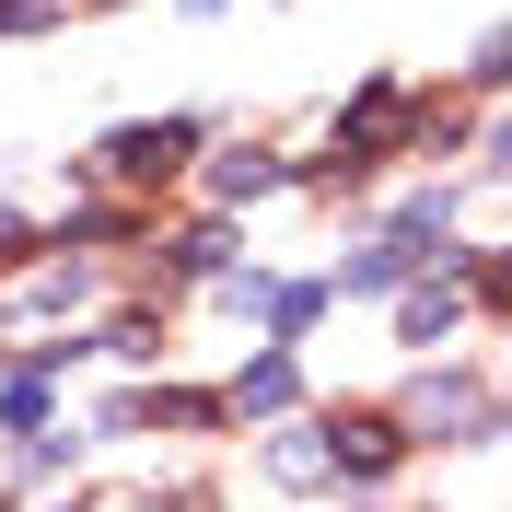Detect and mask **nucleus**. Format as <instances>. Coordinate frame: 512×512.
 I'll list each match as a JSON object with an SVG mask.
<instances>
[{
  "instance_id": "f257e3e1",
  "label": "nucleus",
  "mask_w": 512,
  "mask_h": 512,
  "mask_svg": "<svg viewBox=\"0 0 512 512\" xmlns=\"http://www.w3.org/2000/svg\"><path fill=\"white\" fill-rule=\"evenodd\" d=\"M198 128L187 117H163V128H117V140H105V163H117L128 187H163V175H175V152H187Z\"/></svg>"
},
{
  "instance_id": "f03ea898",
  "label": "nucleus",
  "mask_w": 512,
  "mask_h": 512,
  "mask_svg": "<svg viewBox=\"0 0 512 512\" xmlns=\"http://www.w3.org/2000/svg\"><path fill=\"white\" fill-rule=\"evenodd\" d=\"M326 454H350L361 478H384V466H396V419H373V408H361V419H338V443H326Z\"/></svg>"
},
{
  "instance_id": "7ed1b4c3",
  "label": "nucleus",
  "mask_w": 512,
  "mask_h": 512,
  "mask_svg": "<svg viewBox=\"0 0 512 512\" xmlns=\"http://www.w3.org/2000/svg\"><path fill=\"white\" fill-rule=\"evenodd\" d=\"M419 419H443V431H489V396H478V384H419Z\"/></svg>"
},
{
  "instance_id": "20e7f679",
  "label": "nucleus",
  "mask_w": 512,
  "mask_h": 512,
  "mask_svg": "<svg viewBox=\"0 0 512 512\" xmlns=\"http://www.w3.org/2000/svg\"><path fill=\"white\" fill-rule=\"evenodd\" d=\"M268 466H280L291 489H315L326 466H338V454H326V431H280V454H268Z\"/></svg>"
},
{
  "instance_id": "39448f33",
  "label": "nucleus",
  "mask_w": 512,
  "mask_h": 512,
  "mask_svg": "<svg viewBox=\"0 0 512 512\" xmlns=\"http://www.w3.org/2000/svg\"><path fill=\"white\" fill-rule=\"evenodd\" d=\"M210 187H222V198H268V187H280V163H268V152H222Z\"/></svg>"
},
{
  "instance_id": "423d86ee",
  "label": "nucleus",
  "mask_w": 512,
  "mask_h": 512,
  "mask_svg": "<svg viewBox=\"0 0 512 512\" xmlns=\"http://www.w3.org/2000/svg\"><path fill=\"white\" fill-rule=\"evenodd\" d=\"M280 396H291V361H256V373H245V396H233V408H280Z\"/></svg>"
}]
</instances>
